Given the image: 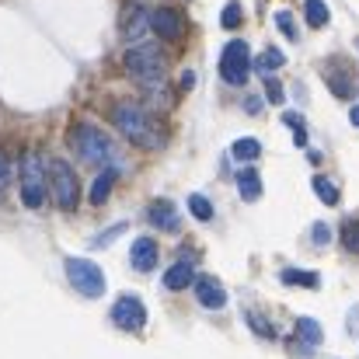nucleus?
I'll return each mask as SVG.
<instances>
[{
    "label": "nucleus",
    "mask_w": 359,
    "mask_h": 359,
    "mask_svg": "<svg viewBox=\"0 0 359 359\" xmlns=\"http://www.w3.org/2000/svg\"><path fill=\"white\" fill-rule=\"evenodd\" d=\"M112 122H116V129H119L122 136L129 143H136V147L157 150L164 143V129L150 119V112L143 105H136V102H119L112 109Z\"/></svg>",
    "instance_id": "1"
},
{
    "label": "nucleus",
    "mask_w": 359,
    "mask_h": 359,
    "mask_svg": "<svg viewBox=\"0 0 359 359\" xmlns=\"http://www.w3.org/2000/svg\"><path fill=\"white\" fill-rule=\"evenodd\" d=\"M122 63H126V74H129L136 84H143V88L161 84L164 74H168V60H164V53H161L157 46H147V42L129 46Z\"/></svg>",
    "instance_id": "2"
},
{
    "label": "nucleus",
    "mask_w": 359,
    "mask_h": 359,
    "mask_svg": "<svg viewBox=\"0 0 359 359\" xmlns=\"http://www.w3.org/2000/svg\"><path fill=\"white\" fill-rule=\"evenodd\" d=\"M46 175H49V192H53L56 206H60L63 213H74V210L81 206V178H77V171H74L67 161L53 157V161L46 164Z\"/></svg>",
    "instance_id": "3"
},
{
    "label": "nucleus",
    "mask_w": 359,
    "mask_h": 359,
    "mask_svg": "<svg viewBox=\"0 0 359 359\" xmlns=\"http://www.w3.org/2000/svg\"><path fill=\"white\" fill-rule=\"evenodd\" d=\"M70 147L77 150V157H81L84 164H105V161L116 154L109 133H102V129L91 126V122H81V126L70 129Z\"/></svg>",
    "instance_id": "4"
},
{
    "label": "nucleus",
    "mask_w": 359,
    "mask_h": 359,
    "mask_svg": "<svg viewBox=\"0 0 359 359\" xmlns=\"http://www.w3.org/2000/svg\"><path fill=\"white\" fill-rule=\"evenodd\" d=\"M46 192H49V175H46V161L42 154L28 150L21 157V203L28 210H39L46 203Z\"/></svg>",
    "instance_id": "5"
},
{
    "label": "nucleus",
    "mask_w": 359,
    "mask_h": 359,
    "mask_svg": "<svg viewBox=\"0 0 359 359\" xmlns=\"http://www.w3.org/2000/svg\"><path fill=\"white\" fill-rule=\"evenodd\" d=\"M67 279L88 300H98L105 293V276H102V269L91 258H67Z\"/></svg>",
    "instance_id": "6"
},
{
    "label": "nucleus",
    "mask_w": 359,
    "mask_h": 359,
    "mask_svg": "<svg viewBox=\"0 0 359 359\" xmlns=\"http://www.w3.org/2000/svg\"><path fill=\"white\" fill-rule=\"evenodd\" d=\"M248 74H251V49H248V42L231 39L220 53V77L238 88V84L248 81Z\"/></svg>",
    "instance_id": "7"
},
{
    "label": "nucleus",
    "mask_w": 359,
    "mask_h": 359,
    "mask_svg": "<svg viewBox=\"0 0 359 359\" xmlns=\"http://www.w3.org/2000/svg\"><path fill=\"white\" fill-rule=\"evenodd\" d=\"M325 81H328V88H332V95H339V98H353L359 91V74L353 63H346L342 56H335L328 67H325Z\"/></svg>",
    "instance_id": "8"
},
{
    "label": "nucleus",
    "mask_w": 359,
    "mask_h": 359,
    "mask_svg": "<svg viewBox=\"0 0 359 359\" xmlns=\"http://www.w3.org/2000/svg\"><path fill=\"white\" fill-rule=\"evenodd\" d=\"M150 32H157L164 42H182L189 25H185V14L175 11V7H157L150 14Z\"/></svg>",
    "instance_id": "9"
},
{
    "label": "nucleus",
    "mask_w": 359,
    "mask_h": 359,
    "mask_svg": "<svg viewBox=\"0 0 359 359\" xmlns=\"http://www.w3.org/2000/svg\"><path fill=\"white\" fill-rule=\"evenodd\" d=\"M112 321L119 325L122 332H140L143 325H147V307H143V300L140 297H119L116 300V307H112Z\"/></svg>",
    "instance_id": "10"
},
{
    "label": "nucleus",
    "mask_w": 359,
    "mask_h": 359,
    "mask_svg": "<svg viewBox=\"0 0 359 359\" xmlns=\"http://www.w3.org/2000/svg\"><path fill=\"white\" fill-rule=\"evenodd\" d=\"M119 32L126 42H140V39L150 32V14H147L140 4L126 0V4H122V14H119Z\"/></svg>",
    "instance_id": "11"
},
{
    "label": "nucleus",
    "mask_w": 359,
    "mask_h": 359,
    "mask_svg": "<svg viewBox=\"0 0 359 359\" xmlns=\"http://www.w3.org/2000/svg\"><path fill=\"white\" fill-rule=\"evenodd\" d=\"M147 217H150L154 227H161V231H168V234H175L178 224H182V220H178V210H175L171 199H154L150 210H147Z\"/></svg>",
    "instance_id": "12"
},
{
    "label": "nucleus",
    "mask_w": 359,
    "mask_h": 359,
    "mask_svg": "<svg viewBox=\"0 0 359 359\" xmlns=\"http://www.w3.org/2000/svg\"><path fill=\"white\" fill-rule=\"evenodd\" d=\"M196 300H199L203 307H210V311H220V307L227 304V293H224V286H220L213 276H199V279H196Z\"/></svg>",
    "instance_id": "13"
},
{
    "label": "nucleus",
    "mask_w": 359,
    "mask_h": 359,
    "mask_svg": "<svg viewBox=\"0 0 359 359\" xmlns=\"http://www.w3.org/2000/svg\"><path fill=\"white\" fill-rule=\"evenodd\" d=\"M129 262L136 272H154L157 269V244L150 238H136L129 248Z\"/></svg>",
    "instance_id": "14"
},
{
    "label": "nucleus",
    "mask_w": 359,
    "mask_h": 359,
    "mask_svg": "<svg viewBox=\"0 0 359 359\" xmlns=\"http://www.w3.org/2000/svg\"><path fill=\"white\" fill-rule=\"evenodd\" d=\"M192 279H196V269H192V262H178V265H171L168 272H164V290H185V286H192Z\"/></svg>",
    "instance_id": "15"
},
{
    "label": "nucleus",
    "mask_w": 359,
    "mask_h": 359,
    "mask_svg": "<svg viewBox=\"0 0 359 359\" xmlns=\"http://www.w3.org/2000/svg\"><path fill=\"white\" fill-rule=\"evenodd\" d=\"M238 192L244 203H255L258 196H262V178H258V171L255 168H244L238 171Z\"/></svg>",
    "instance_id": "16"
},
{
    "label": "nucleus",
    "mask_w": 359,
    "mask_h": 359,
    "mask_svg": "<svg viewBox=\"0 0 359 359\" xmlns=\"http://www.w3.org/2000/svg\"><path fill=\"white\" fill-rule=\"evenodd\" d=\"M116 178H119V171H116V168H109V171H102V175L95 178V185H91V203H95V206H102V203L109 199V192H112Z\"/></svg>",
    "instance_id": "17"
},
{
    "label": "nucleus",
    "mask_w": 359,
    "mask_h": 359,
    "mask_svg": "<svg viewBox=\"0 0 359 359\" xmlns=\"http://www.w3.org/2000/svg\"><path fill=\"white\" fill-rule=\"evenodd\" d=\"M283 283L318 290V286H321V276H318V272H311V269H286V272H283Z\"/></svg>",
    "instance_id": "18"
},
{
    "label": "nucleus",
    "mask_w": 359,
    "mask_h": 359,
    "mask_svg": "<svg viewBox=\"0 0 359 359\" xmlns=\"http://www.w3.org/2000/svg\"><path fill=\"white\" fill-rule=\"evenodd\" d=\"M304 14H307V25H311V28H325L328 18H332L325 0H304Z\"/></svg>",
    "instance_id": "19"
},
{
    "label": "nucleus",
    "mask_w": 359,
    "mask_h": 359,
    "mask_svg": "<svg viewBox=\"0 0 359 359\" xmlns=\"http://www.w3.org/2000/svg\"><path fill=\"white\" fill-rule=\"evenodd\" d=\"M297 335H300L307 346H321V339H325V332H321V325H318L314 318H300V321H297Z\"/></svg>",
    "instance_id": "20"
},
{
    "label": "nucleus",
    "mask_w": 359,
    "mask_h": 359,
    "mask_svg": "<svg viewBox=\"0 0 359 359\" xmlns=\"http://www.w3.org/2000/svg\"><path fill=\"white\" fill-rule=\"evenodd\" d=\"M314 192H318V199H321L325 206H335V203H339V189H335V182L325 178V175L314 178Z\"/></svg>",
    "instance_id": "21"
},
{
    "label": "nucleus",
    "mask_w": 359,
    "mask_h": 359,
    "mask_svg": "<svg viewBox=\"0 0 359 359\" xmlns=\"http://www.w3.org/2000/svg\"><path fill=\"white\" fill-rule=\"evenodd\" d=\"M231 154H234L238 161H255V157L262 154V143H258L255 136H244V140H238V143L231 147Z\"/></svg>",
    "instance_id": "22"
},
{
    "label": "nucleus",
    "mask_w": 359,
    "mask_h": 359,
    "mask_svg": "<svg viewBox=\"0 0 359 359\" xmlns=\"http://www.w3.org/2000/svg\"><path fill=\"white\" fill-rule=\"evenodd\" d=\"M189 213L206 224V220H213V203L206 196H189Z\"/></svg>",
    "instance_id": "23"
},
{
    "label": "nucleus",
    "mask_w": 359,
    "mask_h": 359,
    "mask_svg": "<svg viewBox=\"0 0 359 359\" xmlns=\"http://www.w3.org/2000/svg\"><path fill=\"white\" fill-rule=\"evenodd\" d=\"M283 63H286V56H283L279 49H265V53L258 56V63H255V67H258L262 74H272V70H279Z\"/></svg>",
    "instance_id": "24"
},
{
    "label": "nucleus",
    "mask_w": 359,
    "mask_h": 359,
    "mask_svg": "<svg viewBox=\"0 0 359 359\" xmlns=\"http://www.w3.org/2000/svg\"><path fill=\"white\" fill-rule=\"evenodd\" d=\"M220 25H224L227 32L241 28V4H238V0H231V4L224 7V14H220Z\"/></svg>",
    "instance_id": "25"
},
{
    "label": "nucleus",
    "mask_w": 359,
    "mask_h": 359,
    "mask_svg": "<svg viewBox=\"0 0 359 359\" xmlns=\"http://www.w3.org/2000/svg\"><path fill=\"white\" fill-rule=\"evenodd\" d=\"M342 244H346V251L359 255V220H349V224L342 227Z\"/></svg>",
    "instance_id": "26"
},
{
    "label": "nucleus",
    "mask_w": 359,
    "mask_h": 359,
    "mask_svg": "<svg viewBox=\"0 0 359 359\" xmlns=\"http://www.w3.org/2000/svg\"><path fill=\"white\" fill-rule=\"evenodd\" d=\"M244 321H248V325H251L262 339H272V335H276V332H272V325H269L262 314H255V311H244Z\"/></svg>",
    "instance_id": "27"
},
{
    "label": "nucleus",
    "mask_w": 359,
    "mask_h": 359,
    "mask_svg": "<svg viewBox=\"0 0 359 359\" xmlns=\"http://www.w3.org/2000/svg\"><path fill=\"white\" fill-rule=\"evenodd\" d=\"M265 98H269L272 105H283V98H286V91H283V84L269 77V81H265Z\"/></svg>",
    "instance_id": "28"
},
{
    "label": "nucleus",
    "mask_w": 359,
    "mask_h": 359,
    "mask_svg": "<svg viewBox=\"0 0 359 359\" xmlns=\"http://www.w3.org/2000/svg\"><path fill=\"white\" fill-rule=\"evenodd\" d=\"M276 25L283 28V35H286V39H297V25H293V14L279 11V14H276Z\"/></svg>",
    "instance_id": "29"
},
{
    "label": "nucleus",
    "mask_w": 359,
    "mask_h": 359,
    "mask_svg": "<svg viewBox=\"0 0 359 359\" xmlns=\"http://www.w3.org/2000/svg\"><path fill=\"white\" fill-rule=\"evenodd\" d=\"M122 231H126V224H116L112 231H105V234H98V238H95V248H105L109 241H116V238H119Z\"/></svg>",
    "instance_id": "30"
},
{
    "label": "nucleus",
    "mask_w": 359,
    "mask_h": 359,
    "mask_svg": "<svg viewBox=\"0 0 359 359\" xmlns=\"http://www.w3.org/2000/svg\"><path fill=\"white\" fill-rule=\"evenodd\" d=\"M11 185V161H7V154L0 150V192Z\"/></svg>",
    "instance_id": "31"
},
{
    "label": "nucleus",
    "mask_w": 359,
    "mask_h": 359,
    "mask_svg": "<svg viewBox=\"0 0 359 359\" xmlns=\"http://www.w3.org/2000/svg\"><path fill=\"white\" fill-rule=\"evenodd\" d=\"M328 241H332L328 224H314V244H328Z\"/></svg>",
    "instance_id": "32"
},
{
    "label": "nucleus",
    "mask_w": 359,
    "mask_h": 359,
    "mask_svg": "<svg viewBox=\"0 0 359 359\" xmlns=\"http://www.w3.org/2000/svg\"><path fill=\"white\" fill-rule=\"evenodd\" d=\"M244 112L258 116V112H262V98H244Z\"/></svg>",
    "instance_id": "33"
},
{
    "label": "nucleus",
    "mask_w": 359,
    "mask_h": 359,
    "mask_svg": "<svg viewBox=\"0 0 359 359\" xmlns=\"http://www.w3.org/2000/svg\"><path fill=\"white\" fill-rule=\"evenodd\" d=\"M192 88H196V74L185 70V74H182V91H192Z\"/></svg>",
    "instance_id": "34"
},
{
    "label": "nucleus",
    "mask_w": 359,
    "mask_h": 359,
    "mask_svg": "<svg viewBox=\"0 0 359 359\" xmlns=\"http://www.w3.org/2000/svg\"><path fill=\"white\" fill-rule=\"evenodd\" d=\"M283 122H286V126H293V129H304V119H300L297 112H286V116H283Z\"/></svg>",
    "instance_id": "35"
},
{
    "label": "nucleus",
    "mask_w": 359,
    "mask_h": 359,
    "mask_svg": "<svg viewBox=\"0 0 359 359\" xmlns=\"http://www.w3.org/2000/svg\"><path fill=\"white\" fill-rule=\"evenodd\" d=\"M356 332H359V307L349 314V335H356Z\"/></svg>",
    "instance_id": "36"
},
{
    "label": "nucleus",
    "mask_w": 359,
    "mask_h": 359,
    "mask_svg": "<svg viewBox=\"0 0 359 359\" xmlns=\"http://www.w3.org/2000/svg\"><path fill=\"white\" fill-rule=\"evenodd\" d=\"M349 119H353V126H359V105H353V112H349Z\"/></svg>",
    "instance_id": "37"
}]
</instances>
